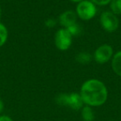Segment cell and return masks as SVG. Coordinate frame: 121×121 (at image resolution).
<instances>
[{"mask_svg": "<svg viewBox=\"0 0 121 121\" xmlns=\"http://www.w3.org/2000/svg\"><path fill=\"white\" fill-rule=\"evenodd\" d=\"M79 93L85 105L92 108L104 105L109 97V91L106 85L96 78H91L84 81Z\"/></svg>", "mask_w": 121, "mask_h": 121, "instance_id": "1", "label": "cell"}, {"mask_svg": "<svg viewBox=\"0 0 121 121\" xmlns=\"http://www.w3.org/2000/svg\"><path fill=\"white\" fill-rule=\"evenodd\" d=\"M93 59V56L91 55L90 52L83 51V52H80L76 56V60L79 64L81 65H86L89 64Z\"/></svg>", "mask_w": 121, "mask_h": 121, "instance_id": "10", "label": "cell"}, {"mask_svg": "<svg viewBox=\"0 0 121 121\" xmlns=\"http://www.w3.org/2000/svg\"><path fill=\"white\" fill-rule=\"evenodd\" d=\"M109 7L111 13L117 16L121 15V0H111Z\"/></svg>", "mask_w": 121, "mask_h": 121, "instance_id": "12", "label": "cell"}, {"mask_svg": "<svg viewBox=\"0 0 121 121\" xmlns=\"http://www.w3.org/2000/svg\"><path fill=\"white\" fill-rule=\"evenodd\" d=\"M9 38V30L3 22H0V47L5 45Z\"/></svg>", "mask_w": 121, "mask_h": 121, "instance_id": "11", "label": "cell"}, {"mask_svg": "<svg viewBox=\"0 0 121 121\" xmlns=\"http://www.w3.org/2000/svg\"><path fill=\"white\" fill-rule=\"evenodd\" d=\"M99 24L104 32L112 33L119 28V19L117 15L111 13L109 10H106L101 13L99 17Z\"/></svg>", "mask_w": 121, "mask_h": 121, "instance_id": "5", "label": "cell"}, {"mask_svg": "<svg viewBox=\"0 0 121 121\" xmlns=\"http://www.w3.org/2000/svg\"><path fill=\"white\" fill-rule=\"evenodd\" d=\"M71 2H72V3H74V4H79V3H81V2H82V1H84V0H70Z\"/></svg>", "mask_w": 121, "mask_h": 121, "instance_id": "18", "label": "cell"}, {"mask_svg": "<svg viewBox=\"0 0 121 121\" xmlns=\"http://www.w3.org/2000/svg\"><path fill=\"white\" fill-rule=\"evenodd\" d=\"M58 23L57 19L54 18H47L45 21V26L48 28H53L54 27H56V25Z\"/></svg>", "mask_w": 121, "mask_h": 121, "instance_id": "14", "label": "cell"}, {"mask_svg": "<svg viewBox=\"0 0 121 121\" xmlns=\"http://www.w3.org/2000/svg\"><path fill=\"white\" fill-rule=\"evenodd\" d=\"M0 121H13V118L8 114H0Z\"/></svg>", "mask_w": 121, "mask_h": 121, "instance_id": "16", "label": "cell"}, {"mask_svg": "<svg viewBox=\"0 0 121 121\" xmlns=\"http://www.w3.org/2000/svg\"><path fill=\"white\" fill-rule=\"evenodd\" d=\"M56 102L59 105L68 107L75 111L81 110L85 105L79 92L60 93L56 97Z\"/></svg>", "mask_w": 121, "mask_h": 121, "instance_id": "2", "label": "cell"}, {"mask_svg": "<svg viewBox=\"0 0 121 121\" xmlns=\"http://www.w3.org/2000/svg\"><path fill=\"white\" fill-rule=\"evenodd\" d=\"M81 116L83 121H94L95 119L94 108L88 105H84L81 109Z\"/></svg>", "mask_w": 121, "mask_h": 121, "instance_id": "9", "label": "cell"}, {"mask_svg": "<svg viewBox=\"0 0 121 121\" xmlns=\"http://www.w3.org/2000/svg\"><path fill=\"white\" fill-rule=\"evenodd\" d=\"M73 42V36L66 28L60 27L54 35V44L59 51L65 52L71 48Z\"/></svg>", "mask_w": 121, "mask_h": 121, "instance_id": "4", "label": "cell"}, {"mask_svg": "<svg viewBox=\"0 0 121 121\" xmlns=\"http://www.w3.org/2000/svg\"><path fill=\"white\" fill-rule=\"evenodd\" d=\"M110 65L113 72L121 77V50L114 52L110 60Z\"/></svg>", "mask_w": 121, "mask_h": 121, "instance_id": "8", "label": "cell"}, {"mask_svg": "<svg viewBox=\"0 0 121 121\" xmlns=\"http://www.w3.org/2000/svg\"><path fill=\"white\" fill-rule=\"evenodd\" d=\"M77 15L74 10H66L58 16L57 22L61 27L67 28L77 22Z\"/></svg>", "mask_w": 121, "mask_h": 121, "instance_id": "7", "label": "cell"}, {"mask_svg": "<svg viewBox=\"0 0 121 121\" xmlns=\"http://www.w3.org/2000/svg\"><path fill=\"white\" fill-rule=\"evenodd\" d=\"M76 12L77 17L81 21H91L97 14V6L90 0H84L76 4Z\"/></svg>", "mask_w": 121, "mask_h": 121, "instance_id": "3", "label": "cell"}, {"mask_svg": "<svg viewBox=\"0 0 121 121\" xmlns=\"http://www.w3.org/2000/svg\"><path fill=\"white\" fill-rule=\"evenodd\" d=\"M4 110V102L2 98L0 97V114H2Z\"/></svg>", "mask_w": 121, "mask_h": 121, "instance_id": "17", "label": "cell"}, {"mask_svg": "<svg viewBox=\"0 0 121 121\" xmlns=\"http://www.w3.org/2000/svg\"><path fill=\"white\" fill-rule=\"evenodd\" d=\"M1 17H2V9L0 7V18H1Z\"/></svg>", "mask_w": 121, "mask_h": 121, "instance_id": "19", "label": "cell"}, {"mask_svg": "<svg viewBox=\"0 0 121 121\" xmlns=\"http://www.w3.org/2000/svg\"><path fill=\"white\" fill-rule=\"evenodd\" d=\"M94 4H95L96 6H99V7H104V6L109 5V4L110 3L111 0H90Z\"/></svg>", "mask_w": 121, "mask_h": 121, "instance_id": "15", "label": "cell"}, {"mask_svg": "<svg viewBox=\"0 0 121 121\" xmlns=\"http://www.w3.org/2000/svg\"><path fill=\"white\" fill-rule=\"evenodd\" d=\"M114 54V48L109 44H101L95 50L93 53V59L98 64H105L109 62Z\"/></svg>", "mask_w": 121, "mask_h": 121, "instance_id": "6", "label": "cell"}, {"mask_svg": "<svg viewBox=\"0 0 121 121\" xmlns=\"http://www.w3.org/2000/svg\"><path fill=\"white\" fill-rule=\"evenodd\" d=\"M68 31L70 32V33L71 34V35L73 36V37H76V36H78L79 34L81 33V31H82V29H81V27L79 25V23L78 22H76V23L73 24V25H71V27H67Z\"/></svg>", "mask_w": 121, "mask_h": 121, "instance_id": "13", "label": "cell"}]
</instances>
